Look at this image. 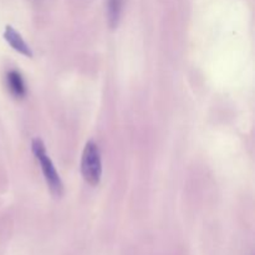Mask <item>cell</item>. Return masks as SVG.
Instances as JSON below:
<instances>
[{
  "label": "cell",
  "mask_w": 255,
  "mask_h": 255,
  "mask_svg": "<svg viewBox=\"0 0 255 255\" xmlns=\"http://www.w3.org/2000/svg\"><path fill=\"white\" fill-rule=\"evenodd\" d=\"M31 148H32V152H34L35 157H36L37 161H39L42 174H44L45 177V181H46L47 184H49V188L50 191H51V193L54 194L55 197H61L62 192H64L61 178H60L54 163H52L49 154H47L46 149H45L44 142H42L40 138L32 139Z\"/></svg>",
  "instance_id": "1"
},
{
  "label": "cell",
  "mask_w": 255,
  "mask_h": 255,
  "mask_svg": "<svg viewBox=\"0 0 255 255\" xmlns=\"http://www.w3.org/2000/svg\"><path fill=\"white\" fill-rule=\"evenodd\" d=\"M6 84L10 94L15 99H24L25 95H26V86H25L24 79H22L19 71H16V70H10L6 74Z\"/></svg>",
  "instance_id": "4"
},
{
  "label": "cell",
  "mask_w": 255,
  "mask_h": 255,
  "mask_svg": "<svg viewBox=\"0 0 255 255\" xmlns=\"http://www.w3.org/2000/svg\"><path fill=\"white\" fill-rule=\"evenodd\" d=\"M4 39L6 40V41L9 42L10 46L14 50H16L17 52H20V54L24 55V56L26 57H32V51L31 49H30V46L24 41L21 35H20L14 27L9 26V25L5 27Z\"/></svg>",
  "instance_id": "3"
},
{
  "label": "cell",
  "mask_w": 255,
  "mask_h": 255,
  "mask_svg": "<svg viewBox=\"0 0 255 255\" xmlns=\"http://www.w3.org/2000/svg\"><path fill=\"white\" fill-rule=\"evenodd\" d=\"M124 0H109L107 2V14H109V24L111 27L117 26L120 16L122 12Z\"/></svg>",
  "instance_id": "5"
},
{
  "label": "cell",
  "mask_w": 255,
  "mask_h": 255,
  "mask_svg": "<svg viewBox=\"0 0 255 255\" xmlns=\"http://www.w3.org/2000/svg\"><path fill=\"white\" fill-rule=\"evenodd\" d=\"M81 173L90 186L95 187L100 183L102 177V162L99 146L89 141L85 144L81 158Z\"/></svg>",
  "instance_id": "2"
}]
</instances>
